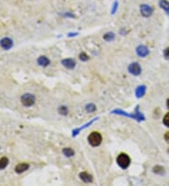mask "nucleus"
Listing matches in <instances>:
<instances>
[{
	"label": "nucleus",
	"mask_w": 169,
	"mask_h": 186,
	"mask_svg": "<svg viewBox=\"0 0 169 186\" xmlns=\"http://www.w3.org/2000/svg\"><path fill=\"white\" fill-rule=\"evenodd\" d=\"M28 168H29V165L28 164H27V163H21V164L16 166L15 171H16V173H23V172L27 171Z\"/></svg>",
	"instance_id": "nucleus-10"
},
{
	"label": "nucleus",
	"mask_w": 169,
	"mask_h": 186,
	"mask_svg": "<svg viewBox=\"0 0 169 186\" xmlns=\"http://www.w3.org/2000/svg\"><path fill=\"white\" fill-rule=\"evenodd\" d=\"M163 122L166 127H169V113H167V114L164 117Z\"/></svg>",
	"instance_id": "nucleus-23"
},
{
	"label": "nucleus",
	"mask_w": 169,
	"mask_h": 186,
	"mask_svg": "<svg viewBox=\"0 0 169 186\" xmlns=\"http://www.w3.org/2000/svg\"><path fill=\"white\" fill-rule=\"evenodd\" d=\"M86 109L87 112H89V113H92L96 110V106H94L93 103H88L86 106Z\"/></svg>",
	"instance_id": "nucleus-20"
},
{
	"label": "nucleus",
	"mask_w": 169,
	"mask_h": 186,
	"mask_svg": "<svg viewBox=\"0 0 169 186\" xmlns=\"http://www.w3.org/2000/svg\"><path fill=\"white\" fill-rule=\"evenodd\" d=\"M103 39L106 40V42H112V40L115 39V34L113 32H108L105 35L103 36Z\"/></svg>",
	"instance_id": "nucleus-19"
},
{
	"label": "nucleus",
	"mask_w": 169,
	"mask_h": 186,
	"mask_svg": "<svg viewBox=\"0 0 169 186\" xmlns=\"http://www.w3.org/2000/svg\"><path fill=\"white\" fill-rule=\"evenodd\" d=\"M117 163L122 169H126L131 164V159L126 153H120L117 158Z\"/></svg>",
	"instance_id": "nucleus-2"
},
{
	"label": "nucleus",
	"mask_w": 169,
	"mask_h": 186,
	"mask_svg": "<svg viewBox=\"0 0 169 186\" xmlns=\"http://www.w3.org/2000/svg\"><path fill=\"white\" fill-rule=\"evenodd\" d=\"M64 15H65V16H69V17H74V14H70V13H69V12L65 13Z\"/></svg>",
	"instance_id": "nucleus-27"
},
{
	"label": "nucleus",
	"mask_w": 169,
	"mask_h": 186,
	"mask_svg": "<svg viewBox=\"0 0 169 186\" xmlns=\"http://www.w3.org/2000/svg\"><path fill=\"white\" fill-rule=\"evenodd\" d=\"M168 153H169V149H168Z\"/></svg>",
	"instance_id": "nucleus-30"
},
{
	"label": "nucleus",
	"mask_w": 169,
	"mask_h": 186,
	"mask_svg": "<svg viewBox=\"0 0 169 186\" xmlns=\"http://www.w3.org/2000/svg\"><path fill=\"white\" fill-rule=\"evenodd\" d=\"M153 172L158 174V175H163V174H164V168L161 166H156L153 167Z\"/></svg>",
	"instance_id": "nucleus-18"
},
{
	"label": "nucleus",
	"mask_w": 169,
	"mask_h": 186,
	"mask_svg": "<svg viewBox=\"0 0 169 186\" xmlns=\"http://www.w3.org/2000/svg\"><path fill=\"white\" fill-rule=\"evenodd\" d=\"M112 114H116V115H121V116H125L131 118H134L137 121H143L145 120V116L142 114V113L139 112V106H137L135 107V114H129V113L124 112L121 109H116L112 111Z\"/></svg>",
	"instance_id": "nucleus-1"
},
{
	"label": "nucleus",
	"mask_w": 169,
	"mask_h": 186,
	"mask_svg": "<svg viewBox=\"0 0 169 186\" xmlns=\"http://www.w3.org/2000/svg\"><path fill=\"white\" fill-rule=\"evenodd\" d=\"M0 45L5 50H9L13 46V42L10 38H4L0 40Z\"/></svg>",
	"instance_id": "nucleus-7"
},
{
	"label": "nucleus",
	"mask_w": 169,
	"mask_h": 186,
	"mask_svg": "<svg viewBox=\"0 0 169 186\" xmlns=\"http://www.w3.org/2000/svg\"><path fill=\"white\" fill-rule=\"evenodd\" d=\"M164 58H165L166 59H169V47H168V48H166V49L164 50Z\"/></svg>",
	"instance_id": "nucleus-25"
},
{
	"label": "nucleus",
	"mask_w": 169,
	"mask_h": 186,
	"mask_svg": "<svg viewBox=\"0 0 169 186\" xmlns=\"http://www.w3.org/2000/svg\"><path fill=\"white\" fill-rule=\"evenodd\" d=\"M79 177H80V179H81L84 182H92V181H93V177L90 174L86 173V172L80 173Z\"/></svg>",
	"instance_id": "nucleus-12"
},
{
	"label": "nucleus",
	"mask_w": 169,
	"mask_h": 186,
	"mask_svg": "<svg viewBox=\"0 0 169 186\" xmlns=\"http://www.w3.org/2000/svg\"><path fill=\"white\" fill-rule=\"evenodd\" d=\"M166 104H167V107H168V109H169V99L167 100V102H166Z\"/></svg>",
	"instance_id": "nucleus-29"
},
{
	"label": "nucleus",
	"mask_w": 169,
	"mask_h": 186,
	"mask_svg": "<svg viewBox=\"0 0 169 186\" xmlns=\"http://www.w3.org/2000/svg\"><path fill=\"white\" fill-rule=\"evenodd\" d=\"M58 112L60 113L61 115L63 116H66L68 114V108L66 106H61L59 109H58Z\"/></svg>",
	"instance_id": "nucleus-21"
},
{
	"label": "nucleus",
	"mask_w": 169,
	"mask_h": 186,
	"mask_svg": "<svg viewBox=\"0 0 169 186\" xmlns=\"http://www.w3.org/2000/svg\"><path fill=\"white\" fill-rule=\"evenodd\" d=\"M98 119V118H94V119H92V120H90L89 121V122H88V123H86V124H85L83 127H81V128H77V129H75V130H74V131H72V136H76L78 134H79V132L80 131H82V130H84V129H86V127H88V126H89L90 124H92L93 122H94V121L95 120H97Z\"/></svg>",
	"instance_id": "nucleus-14"
},
{
	"label": "nucleus",
	"mask_w": 169,
	"mask_h": 186,
	"mask_svg": "<svg viewBox=\"0 0 169 186\" xmlns=\"http://www.w3.org/2000/svg\"><path fill=\"white\" fill-rule=\"evenodd\" d=\"M140 12L144 17H149L153 13V9L148 4H142L140 6Z\"/></svg>",
	"instance_id": "nucleus-6"
},
{
	"label": "nucleus",
	"mask_w": 169,
	"mask_h": 186,
	"mask_svg": "<svg viewBox=\"0 0 169 186\" xmlns=\"http://www.w3.org/2000/svg\"><path fill=\"white\" fill-rule=\"evenodd\" d=\"M78 35V33H74V34H72V33H70L69 34V37H71V36H77Z\"/></svg>",
	"instance_id": "nucleus-28"
},
{
	"label": "nucleus",
	"mask_w": 169,
	"mask_h": 186,
	"mask_svg": "<svg viewBox=\"0 0 169 186\" xmlns=\"http://www.w3.org/2000/svg\"><path fill=\"white\" fill-rule=\"evenodd\" d=\"M159 5L165 12H167L169 14V2L167 1V0H160Z\"/></svg>",
	"instance_id": "nucleus-15"
},
{
	"label": "nucleus",
	"mask_w": 169,
	"mask_h": 186,
	"mask_svg": "<svg viewBox=\"0 0 169 186\" xmlns=\"http://www.w3.org/2000/svg\"><path fill=\"white\" fill-rule=\"evenodd\" d=\"M61 63H62V65H63L64 67L67 68V69H70V70L74 69V68H75V65H76L75 60H74V59H72V58H66V59H63V60L61 61Z\"/></svg>",
	"instance_id": "nucleus-8"
},
{
	"label": "nucleus",
	"mask_w": 169,
	"mask_h": 186,
	"mask_svg": "<svg viewBox=\"0 0 169 186\" xmlns=\"http://www.w3.org/2000/svg\"><path fill=\"white\" fill-rule=\"evenodd\" d=\"M128 70H129V71H130L131 74L135 75V76H138L141 74V71H142L141 66L139 65V63H137V62H133V63L130 64V66H129Z\"/></svg>",
	"instance_id": "nucleus-5"
},
{
	"label": "nucleus",
	"mask_w": 169,
	"mask_h": 186,
	"mask_svg": "<svg viewBox=\"0 0 169 186\" xmlns=\"http://www.w3.org/2000/svg\"><path fill=\"white\" fill-rule=\"evenodd\" d=\"M35 101H36L35 96L33 94H30V93H26L21 97V102L23 103V106H25L27 107L33 106V104L35 103Z\"/></svg>",
	"instance_id": "nucleus-4"
},
{
	"label": "nucleus",
	"mask_w": 169,
	"mask_h": 186,
	"mask_svg": "<svg viewBox=\"0 0 169 186\" xmlns=\"http://www.w3.org/2000/svg\"><path fill=\"white\" fill-rule=\"evenodd\" d=\"M9 165V159L7 157H2L0 159V169H4Z\"/></svg>",
	"instance_id": "nucleus-17"
},
{
	"label": "nucleus",
	"mask_w": 169,
	"mask_h": 186,
	"mask_svg": "<svg viewBox=\"0 0 169 186\" xmlns=\"http://www.w3.org/2000/svg\"><path fill=\"white\" fill-rule=\"evenodd\" d=\"M102 140V137L100 133L98 132H93L88 136V142L92 147H98L101 145Z\"/></svg>",
	"instance_id": "nucleus-3"
},
{
	"label": "nucleus",
	"mask_w": 169,
	"mask_h": 186,
	"mask_svg": "<svg viewBox=\"0 0 169 186\" xmlns=\"http://www.w3.org/2000/svg\"><path fill=\"white\" fill-rule=\"evenodd\" d=\"M117 6H118V2H117V1H115L114 4H113L112 10H111V13H112V14H115V13H116L117 9Z\"/></svg>",
	"instance_id": "nucleus-24"
},
{
	"label": "nucleus",
	"mask_w": 169,
	"mask_h": 186,
	"mask_svg": "<svg viewBox=\"0 0 169 186\" xmlns=\"http://www.w3.org/2000/svg\"><path fill=\"white\" fill-rule=\"evenodd\" d=\"M79 58H80V60H82V61H87L89 58H88V55L86 53H81L79 55Z\"/></svg>",
	"instance_id": "nucleus-22"
},
{
	"label": "nucleus",
	"mask_w": 169,
	"mask_h": 186,
	"mask_svg": "<svg viewBox=\"0 0 169 186\" xmlns=\"http://www.w3.org/2000/svg\"><path fill=\"white\" fill-rule=\"evenodd\" d=\"M63 152V154L67 156V157H71V156H74V150L70 149V148H65V149H63L62 150Z\"/></svg>",
	"instance_id": "nucleus-16"
},
{
	"label": "nucleus",
	"mask_w": 169,
	"mask_h": 186,
	"mask_svg": "<svg viewBox=\"0 0 169 186\" xmlns=\"http://www.w3.org/2000/svg\"><path fill=\"white\" fill-rule=\"evenodd\" d=\"M164 138H165L166 142H168V143H169V132H167V133L164 134Z\"/></svg>",
	"instance_id": "nucleus-26"
},
{
	"label": "nucleus",
	"mask_w": 169,
	"mask_h": 186,
	"mask_svg": "<svg viewBox=\"0 0 169 186\" xmlns=\"http://www.w3.org/2000/svg\"><path fill=\"white\" fill-rule=\"evenodd\" d=\"M37 62H38L39 65L42 66V67H47L50 64L49 58H46V56H44V55L39 56V58H38V60H37Z\"/></svg>",
	"instance_id": "nucleus-11"
},
{
	"label": "nucleus",
	"mask_w": 169,
	"mask_h": 186,
	"mask_svg": "<svg viewBox=\"0 0 169 186\" xmlns=\"http://www.w3.org/2000/svg\"><path fill=\"white\" fill-rule=\"evenodd\" d=\"M136 54H137L141 58H145L149 54V50L145 45H139L136 48Z\"/></svg>",
	"instance_id": "nucleus-9"
},
{
	"label": "nucleus",
	"mask_w": 169,
	"mask_h": 186,
	"mask_svg": "<svg viewBox=\"0 0 169 186\" xmlns=\"http://www.w3.org/2000/svg\"><path fill=\"white\" fill-rule=\"evenodd\" d=\"M146 90H147V87L146 86H139L137 88H136V90H135V95L137 98H141V97H143L145 94H146Z\"/></svg>",
	"instance_id": "nucleus-13"
}]
</instances>
